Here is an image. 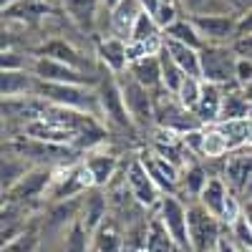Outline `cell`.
I'll return each instance as SVG.
<instances>
[{
	"label": "cell",
	"mask_w": 252,
	"mask_h": 252,
	"mask_svg": "<svg viewBox=\"0 0 252 252\" xmlns=\"http://www.w3.org/2000/svg\"><path fill=\"white\" fill-rule=\"evenodd\" d=\"M252 116V103L245 96L242 86H227L224 96H222V111H220V121L227 119H247Z\"/></svg>",
	"instance_id": "d4e9b609"
},
{
	"label": "cell",
	"mask_w": 252,
	"mask_h": 252,
	"mask_svg": "<svg viewBox=\"0 0 252 252\" xmlns=\"http://www.w3.org/2000/svg\"><path fill=\"white\" fill-rule=\"evenodd\" d=\"M144 252H179V245L174 242L159 215H152L144 227Z\"/></svg>",
	"instance_id": "2e32d148"
},
{
	"label": "cell",
	"mask_w": 252,
	"mask_h": 252,
	"mask_svg": "<svg viewBox=\"0 0 252 252\" xmlns=\"http://www.w3.org/2000/svg\"><path fill=\"white\" fill-rule=\"evenodd\" d=\"M38 56H48V58H56V61L68 63V66H76V68H81V71H89V58L83 56L78 48H73L68 40H63V38H51V40H46V43L38 48Z\"/></svg>",
	"instance_id": "ffe728a7"
},
{
	"label": "cell",
	"mask_w": 252,
	"mask_h": 252,
	"mask_svg": "<svg viewBox=\"0 0 252 252\" xmlns=\"http://www.w3.org/2000/svg\"><path fill=\"white\" fill-rule=\"evenodd\" d=\"M159 61H161V86L169 91V94H177L187 73H184V71L177 66V63L172 61V56L166 53L164 48L159 51Z\"/></svg>",
	"instance_id": "836d02e7"
},
{
	"label": "cell",
	"mask_w": 252,
	"mask_h": 252,
	"mask_svg": "<svg viewBox=\"0 0 252 252\" xmlns=\"http://www.w3.org/2000/svg\"><path fill=\"white\" fill-rule=\"evenodd\" d=\"M197 199L227 227L242 215V202H237V197L229 192V184L222 177H209L207 187L202 189V194Z\"/></svg>",
	"instance_id": "5b68a950"
},
{
	"label": "cell",
	"mask_w": 252,
	"mask_h": 252,
	"mask_svg": "<svg viewBox=\"0 0 252 252\" xmlns=\"http://www.w3.org/2000/svg\"><path fill=\"white\" fill-rule=\"evenodd\" d=\"M91 252H124V232L116 220L106 217L91 232Z\"/></svg>",
	"instance_id": "d6986e66"
},
{
	"label": "cell",
	"mask_w": 252,
	"mask_h": 252,
	"mask_svg": "<svg viewBox=\"0 0 252 252\" xmlns=\"http://www.w3.org/2000/svg\"><path fill=\"white\" fill-rule=\"evenodd\" d=\"M164 35L166 38H174V40H182V43H187V46H194V48H202L204 46V40H202V35H199V31L194 28V23H192V18H177L174 23L164 31Z\"/></svg>",
	"instance_id": "1f68e13d"
},
{
	"label": "cell",
	"mask_w": 252,
	"mask_h": 252,
	"mask_svg": "<svg viewBox=\"0 0 252 252\" xmlns=\"http://www.w3.org/2000/svg\"><path fill=\"white\" fill-rule=\"evenodd\" d=\"M187 217H189V247H192V252H215L222 237L220 232L222 222L202 202L187 207Z\"/></svg>",
	"instance_id": "277c9868"
},
{
	"label": "cell",
	"mask_w": 252,
	"mask_h": 252,
	"mask_svg": "<svg viewBox=\"0 0 252 252\" xmlns=\"http://www.w3.org/2000/svg\"><path fill=\"white\" fill-rule=\"evenodd\" d=\"M245 96H247V98H250V103H252V81L245 86Z\"/></svg>",
	"instance_id": "f907efd6"
},
{
	"label": "cell",
	"mask_w": 252,
	"mask_h": 252,
	"mask_svg": "<svg viewBox=\"0 0 252 252\" xmlns=\"http://www.w3.org/2000/svg\"><path fill=\"white\" fill-rule=\"evenodd\" d=\"M207 172L202 169V164H189V166H182V184H184V189L192 197H199L202 194V189L207 187Z\"/></svg>",
	"instance_id": "8d00e7d4"
},
{
	"label": "cell",
	"mask_w": 252,
	"mask_h": 252,
	"mask_svg": "<svg viewBox=\"0 0 252 252\" xmlns=\"http://www.w3.org/2000/svg\"><path fill=\"white\" fill-rule=\"evenodd\" d=\"M35 83H38V76L31 71H3L0 91H3V98L35 96Z\"/></svg>",
	"instance_id": "7402d4cb"
},
{
	"label": "cell",
	"mask_w": 252,
	"mask_h": 252,
	"mask_svg": "<svg viewBox=\"0 0 252 252\" xmlns=\"http://www.w3.org/2000/svg\"><path fill=\"white\" fill-rule=\"evenodd\" d=\"M202 89H204V81H202L199 76H184L182 86H179V91H177L174 96L179 98L182 106H187V109L194 111L197 103H199V96H202Z\"/></svg>",
	"instance_id": "d590c367"
},
{
	"label": "cell",
	"mask_w": 252,
	"mask_h": 252,
	"mask_svg": "<svg viewBox=\"0 0 252 252\" xmlns=\"http://www.w3.org/2000/svg\"><path fill=\"white\" fill-rule=\"evenodd\" d=\"M40 245V237L33 229H23L20 235H15L13 240L3 242V252H35Z\"/></svg>",
	"instance_id": "74e56055"
},
{
	"label": "cell",
	"mask_w": 252,
	"mask_h": 252,
	"mask_svg": "<svg viewBox=\"0 0 252 252\" xmlns=\"http://www.w3.org/2000/svg\"><path fill=\"white\" fill-rule=\"evenodd\" d=\"M242 212H245V217H247L250 224H252V197H250L247 202H242Z\"/></svg>",
	"instance_id": "c3c4849f"
},
{
	"label": "cell",
	"mask_w": 252,
	"mask_h": 252,
	"mask_svg": "<svg viewBox=\"0 0 252 252\" xmlns=\"http://www.w3.org/2000/svg\"><path fill=\"white\" fill-rule=\"evenodd\" d=\"M141 159H144L146 169H149V174L154 177V182L159 184L161 192L174 194L177 187L182 184V166L174 164V161H169V159L161 157V154H157L154 149L146 152V154H141Z\"/></svg>",
	"instance_id": "7c38bea8"
},
{
	"label": "cell",
	"mask_w": 252,
	"mask_h": 252,
	"mask_svg": "<svg viewBox=\"0 0 252 252\" xmlns=\"http://www.w3.org/2000/svg\"><path fill=\"white\" fill-rule=\"evenodd\" d=\"M126 71H129L139 83H144L146 89H152V91L154 89H164L161 86V61H159V53L134 58Z\"/></svg>",
	"instance_id": "44dd1931"
},
{
	"label": "cell",
	"mask_w": 252,
	"mask_h": 252,
	"mask_svg": "<svg viewBox=\"0 0 252 252\" xmlns=\"http://www.w3.org/2000/svg\"><path fill=\"white\" fill-rule=\"evenodd\" d=\"M18 0H3V8H10V5H15Z\"/></svg>",
	"instance_id": "816d5d0a"
},
{
	"label": "cell",
	"mask_w": 252,
	"mask_h": 252,
	"mask_svg": "<svg viewBox=\"0 0 252 252\" xmlns=\"http://www.w3.org/2000/svg\"><path fill=\"white\" fill-rule=\"evenodd\" d=\"M217 129L224 134L229 149L237 152L240 146L252 144V116L247 119H227V121H217Z\"/></svg>",
	"instance_id": "484cf974"
},
{
	"label": "cell",
	"mask_w": 252,
	"mask_h": 252,
	"mask_svg": "<svg viewBox=\"0 0 252 252\" xmlns=\"http://www.w3.org/2000/svg\"><path fill=\"white\" fill-rule=\"evenodd\" d=\"M126 187H129V192L134 197V202L139 207H157L159 199H161V189L159 184L154 182V177L149 174V169H146V164L141 157H134L129 161V166H126Z\"/></svg>",
	"instance_id": "ba28073f"
},
{
	"label": "cell",
	"mask_w": 252,
	"mask_h": 252,
	"mask_svg": "<svg viewBox=\"0 0 252 252\" xmlns=\"http://www.w3.org/2000/svg\"><path fill=\"white\" fill-rule=\"evenodd\" d=\"M33 58H35V56L18 53V51H5V48H3V58H0V66H3V71H31Z\"/></svg>",
	"instance_id": "f35d334b"
},
{
	"label": "cell",
	"mask_w": 252,
	"mask_h": 252,
	"mask_svg": "<svg viewBox=\"0 0 252 252\" xmlns=\"http://www.w3.org/2000/svg\"><path fill=\"white\" fill-rule=\"evenodd\" d=\"M157 215L166 224V229H169V235L179 245V250L192 252V247H189V217H187V207L182 204V199L177 194L164 192L159 204H157Z\"/></svg>",
	"instance_id": "9c48e42d"
},
{
	"label": "cell",
	"mask_w": 252,
	"mask_h": 252,
	"mask_svg": "<svg viewBox=\"0 0 252 252\" xmlns=\"http://www.w3.org/2000/svg\"><path fill=\"white\" fill-rule=\"evenodd\" d=\"M26 136L31 139H38V141H48V144H63V146H71L76 144L78 134L61 126L56 121H48V119H33L26 124Z\"/></svg>",
	"instance_id": "9a60e30c"
},
{
	"label": "cell",
	"mask_w": 252,
	"mask_h": 252,
	"mask_svg": "<svg viewBox=\"0 0 252 252\" xmlns=\"http://www.w3.org/2000/svg\"><path fill=\"white\" fill-rule=\"evenodd\" d=\"M101 3H103V8H106V10H111V8H116L121 3V0H101Z\"/></svg>",
	"instance_id": "681fc988"
},
{
	"label": "cell",
	"mask_w": 252,
	"mask_h": 252,
	"mask_svg": "<svg viewBox=\"0 0 252 252\" xmlns=\"http://www.w3.org/2000/svg\"><path fill=\"white\" fill-rule=\"evenodd\" d=\"M235 53L240 58H250L252 61V33H245V35H237L235 43H232Z\"/></svg>",
	"instance_id": "b9f144b4"
},
{
	"label": "cell",
	"mask_w": 252,
	"mask_h": 252,
	"mask_svg": "<svg viewBox=\"0 0 252 252\" xmlns=\"http://www.w3.org/2000/svg\"><path fill=\"white\" fill-rule=\"evenodd\" d=\"M229 229H232V235H235V240H237V245L240 247H250L252 250V224H250V220L245 217V212L229 224Z\"/></svg>",
	"instance_id": "ab89813d"
},
{
	"label": "cell",
	"mask_w": 252,
	"mask_h": 252,
	"mask_svg": "<svg viewBox=\"0 0 252 252\" xmlns=\"http://www.w3.org/2000/svg\"><path fill=\"white\" fill-rule=\"evenodd\" d=\"M237 53L232 46H217V43H204L199 48L202 61V81L217 83V86H237Z\"/></svg>",
	"instance_id": "7a4b0ae2"
},
{
	"label": "cell",
	"mask_w": 252,
	"mask_h": 252,
	"mask_svg": "<svg viewBox=\"0 0 252 252\" xmlns=\"http://www.w3.org/2000/svg\"><path fill=\"white\" fill-rule=\"evenodd\" d=\"M63 252H91V229L81 222V217L71 220L63 237Z\"/></svg>",
	"instance_id": "f546056e"
},
{
	"label": "cell",
	"mask_w": 252,
	"mask_h": 252,
	"mask_svg": "<svg viewBox=\"0 0 252 252\" xmlns=\"http://www.w3.org/2000/svg\"><path fill=\"white\" fill-rule=\"evenodd\" d=\"M177 5H179L187 15H194V13H202V10L209 5V0H177Z\"/></svg>",
	"instance_id": "ee69618b"
},
{
	"label": "cell",
	"mask_w": 252,
	"mask_h": 252,
	"mask_svg": "<svg viewBox=\"0 0 252 252\" xmlns=\"http://www.w3.org/2000/svg\"><path fill=\"white\" fill-rule=\"evenodd\" d=\"M161 33H164V31L159 28L157 18H154L152 13L141 10V13H139V18H136V23H134V28H131L129 40H134V43H152V40L164 38Z\"/></svg>",
	"instance_id": "4dcf8cb0"
},
{
	"label": "cell",
	"mask_w": 252,
	"mask_h": 252,
	"mask_svg": "<svg viewBox=\"0 0 252 252\" xmlns=\"http://www.w3.org/2000/svg\"><path fill=\"white\" fill-rule=\"evenodd\" d=\"M245 33H252V8L242 10L237 20V35H245Z\"/></svg>",
	"instance_id": "f6af8a7d"
},
{
	"label": "cell",
	"mask_w": 252,
	"mask_h": 252,
	"mask_svg": "<svg viewBox=\"0 0 252 252\" xmlns=\"http://www.w3.org/2000/svg\"><path fill=\"white\" fill-rule=\"evenodd\" d=\"M141 10L144 8H141L139 0H121L116 8H111L109 10V20H111L114 35H121V38L129 40L131 28H134V23H136V18H139Z\"/></svg>",
	"instance_id": "603a6c76"
},
{
	"label": "cell",
	"mask_w": 252,
	"mask_h": 252,
	"mask_svg": "<svg viewBox=\"0 0 252 252\" xmlns=\"http://www.w3.org/2000/svg\"><path fill=\"white\" fill-rule=\"evenodd\" d=\"M96 56L111 73H124L129 68V40L121 35H103L96 43Z\"/></svg>",
	"instance_id": "4fadbf2b"
},
{
	"label": "cell",
	"mask_w": 252,
	"mask_h": 252,
	"mask_svg": "<svg viewBox=\"0 0 252 252\" xmlns=\"http://www.w3.org/2000/svg\"><path fill=\"white\" fill-rule=\"evenodd\" d=\"M78 217H81V222L86 224L91 232L94 229L109 217V199H106V194L101 192V187H94L91 192L81 199V209H78Z\"/></svg>",
	"instance_id": "ac0fdd59"
},
{
	"label": "cell",
	"mask_w": 252,
	"mask_h": 252,
	"mask_svg": "<svg viewBox=\"0 0 252 252\" xmlns=\"http://www.w3.org/2000/svg\"><path fill=\"white\" fill-rule=\"evenodd\" d=\"M139 3H141V8H144L146 13L157 15V10L161 8V3H164V0H139Z\"/></svg>",
	"instance_id": "7dc6e473"
},
{
	"label": "cell",
	"mask_w": 252,
	"mask_h": 252,
	"mask_svg": "<svg viewBox=\"0 0 252 252\" xmlns=\"http://www.w3.org/2000/svg\"><path fill=\"white\" fill-rule=\"evenodd\" d=\"M63 5H66L71 20L83 28V31H91L96 18H98V0H63Z\"/></svg>",
	"instance_id": "83f0119b"
},
{
	"label": "cell",
	"mask_w": 252,
	"mask_h": 252,
	"mask_svg": "<svg viewBox=\"0 0 252 252\" xmlns=\"http://www.w3.org/2000/svg\"><path fill=\"white\" fill-rule=\"evenodd\" d=\"M35 96L48 103L68 109H81L89 114H98V89L96 86H81V83H58V81H40L35 83Z\"/></svg>",
	"instance_id": "6da1fadb"
},
{
	"label": "cell",
	"mask_w": 252,
	"mask_h": 252,
	"mask_svg": "<svg viewBox=\"0 0 252 252\" xmlns=\"http://www.w3.org/2000/svg\"><path fill=\"white\" fill-rule=\"evenodd\" d=\"M134 252H144V247H141V250H134Z\"/></svg>",
	"instance_id": "db71d44e"
},
{
	"label": "cell",
	"mask_w": 252,
	"mask_h": 252,
	"mask_svg": "<svg viewBox=\"0 0 252 252\" xmlns=\"http://www.w3.org/2000/svg\"><path fill=\"white\" fill-rule=\"evenodd\" d=\"M157 23H159V28L161 31H166V28H169L172 23H174V20L179 18V5L177 3H166V0H164V3H161V8L157 10Z\"/></svg>",
	"instance_id": "60d3db41"
},
{
	"label": "cell",
	"mask_w": 252,
	"mask_h": 252,
	"mask_svg": "<svg viewBox=\"0 0 252 252\" xmlns=\"http://www.w3.org/2000/svg\"><path fill=\"white\" fill-rule=\"evenodd\" d=\"M31 73H35L40 81H58V83H81V86H98V81L89 76V71H81L76 66H68L63 61L48 58V56H35Z\"/></svg>",
	"instance_id": "30bf717a"
},
{
	"label": "cell",
	"mask_w": 252,
	"mask_h": 252,
	"mask_svg": "<svg viewBox=\"0 0 252 252\" xmlns=\"http://www.w3.org/2000/svg\"><path fill=\"white\" fill-rule=\"evenodd\" d=\"M164 51L172 56V61L187 73V76H199L202 78V61H199V48L187 46L182 40L166 38L164 35Z\"/></svg>",
	"instance_id": "e0dca14e"
},
{
	"label": "cell",
	"mask_w": 252,
	"mask_h": 252,
	"mask_svg": "<svg viewBox=\"0 0 252 252\" xmlns=\"http://www.w3.org/2000/svg\"><path fill=\"white\" fill-rule=\"evenodd\" d=\"M119 86L126 101V109L131 114V121L136 129H152L157 124V98L152 94V89H146L144 83H139L129 71H124L116 76Z\"/></svg>",
	"instance_id": "3957f363"
},
{
	"label": "cell",
	"mask_w": 252,
	"mask_h": 252,
	"mask_svg": "<svg viewBox=\"0 0 252 252\" xmlns=\"http://www.w3.org/2000/svg\"><path fill=\"white\" fill-rule=\"evenodd\" d=\"M252 81V61L250 58H237V86H247Z\"/></svg>",
	"instance_id": "7bdbcfd3"
},
{
	"label": "cell",
	"mask_w": 252,
	"mask_h": 252,
	"mask_svg": "<svg viewBox=\"0 0 252 252\" xmlns=\"http://www.w3.org/2000/svg\"><path fill=\"white\" fill-rule=\"evenodd\" d=\"M83 164L94 177V187H109L111 179L116 177L119 169V157L111 152H103V149H89L83 154Z\"/></svg>",
	"instance_id": "5bb4252c"
},
{
	"label": "cell",
	"mask_w": 252,
	"mask_h": 252,
	"mask_svg": "<svg viewBox=\"0 0 252 252\" xmlns=\"http://www.w3.org/2000/svg\"><path fill=\"white\" fill-rule=\"evenodd\" d=\"M222 96H224V89L217 86V83H207L204 81V89H202V96H199V103L194 114L199 116L202 124H217L220 121V111H222Z\"/></svg>",
	"instance_id": "cb8c5ba5"
},
{
	"label": "cell",
	"mask_w": 252,
	"mask_h": 252,
	"mask_svg": "<svg viewBox=\"0 0 252 252\" xmlns=\"http://www.w3.org/2000/svg\"><path fill=\"white\" fill-rule=\"evenodd\" d=\"M240 252H252V250L250 247H240Z\"/></svg>",
	"instance_id": "f5cc1de1"
},
{
	"label": "cell",
	"mask_w": 252,
	"mask_h": 252,
	"mask_svg": "<svg viewBox=\"0 0 252 252\" xmlns=\"http://www.w3.org/2000/svg\"><path fill=\"white\" fill-rule=\"evenodd\" d=\"M48 13V5H43L40 0H18L15 5L3 8L5 20H26V18H40Z\"/></svg>",
	"instance_id": "e575fe53"
},
{
	"label": "cell",
	"mask_w": 252,
	"mask_h": 252,
	"mask_svg": "<svg viewBox=\"0 0 252 252\" xmlns=\"http://www.w3.org/2000/svg\"><path fill=\"white\" fill-rule=\"evenodd\" d=\"M224 177L235 192H245L247 184L252 182V157H229L224 166Z\"/></svg>",
	"instance_id": "4316f807"
},
{
	"label": "cell",
	"mask_w": 252,
	"mask_h": 252,
	"mask_svg": "<svg viewBox=\"0 0 252 252\" xmlns=\"http://www.w3.org/2000/svg\"><path fill=\"white\" fill-rule=\"evenodd\" d=\"M31 169V161L26 157H20L15 152H3V192H8L10 187H15Z\"/></svg>",
	"instance_id": "f1b7e54d"
},
{
	"label": "cell",
	"mask_w": 252,
	"mask_h": 252,
	"mask_svg": "<svg viewBox=\"0 0 252 252\" xmlns=\"http://www.w3.org/2000/svg\"><path fill=\"white\" fill-rule=\"evenodd\" d=\"M250 146H252V144H250Z\"/></svg>",
	"instance_id": "11a10c76"
},
{
	"label": "cell",
	"mask_w": 252,
	"mask_h": 252,
	"mask_svg": "<svg viewBox=\"0 0 252 252\" xmlns=\"http://www.w3.org/2000/svg\"><path fill=\"white\" fill-rule=\"evenodd\" d=\"M215 252H240V247H237V240H229V237H220V242H217V247H215Z\"/></svg>",
	"instance_id": "bcb514c9"
},
{
	"label": "cell",
	"mask_w": 252,
	"mask_h": 252,
	"mask_svg": "<svg viewBox=\"0 0 252 252\" xmlns=\"http://www.w3.org/2000/svg\"><path fill=\"white\" fill-rule=\"evenodd\" d=\"M229 149V144L224 139V134L217 129V124H209L204 129V144H202V157L207 159H217V157H224Z\"/></svg>",
	"instance_id": "d6a6232c"
},
{
	"label": "cell",
	"mask_w": 252,
	"mask_h": 252,
	"mask_svg": "<svg viewBox=\"0 0 252 252\" xmlns=\"http://www.w3.org/2000/svg\"><path fill=\"white\" fill-rule=\"evenodd\" d=\"M53 177H56V172L51 166H31L28 174L15 187H10L8 192H3V197L10 199V202H26V199L43 197L53 184Z\"/></svg>",
	"instance_id": "8fae6325"
},
{
	"label": "cell",
	"mask_w": 252,
	"mask_h": 252,
	"mask_svg": "<svg viewBox=\"0 0 252 252\" xmlns=\"http://www.w3.org/2000/svg\"><path fill=\"white\" fill-rule=\"evenodd\" d=\"M96 89H98V106H101V114L106 116V121L111 126H116V129H136L134 121H131L129 109H126V101H124V94H121L116 73L98 81Z\"/></svg>",
	"instance_id": "52a82bcc"
},
{
	"label": "cell",
	"mask_w": 252,
	"mask_h": 252,
	"mask_svg": "<svg viewBox=\"0 0 252 252\" xmlns=\"http://www.w3.org/2000/svg\"><path fill=\"white\" fill-rule=\"evenodd\" d=\"M192 18L194 28L199 31L204 43H217V46H232L237 38V20L240 13H194Z\"/></svg>",
	"instance_id": "8992f818"
}]
</instances>
